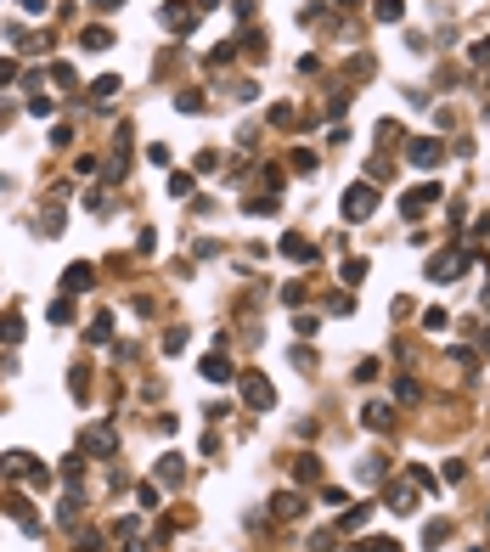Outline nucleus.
<instances>
[{"mask_svg": "<svg viewBox=\"0 0 490 552\" xmlns=\"http://www.w3.org/2000/svg\"><path fill=\"white\" fill-rule=\"evenodd\" d=\"M0 344H23V315H17V310L0 315Z\"/></svg>", "mask_w": 490, "mask_h": 552, "instance_id": "nucleus-14", "label": "nucleus"}, {"mask_svg": "<svg viewBox=\"0 0 490 552\" xmlns=\"http://www.w3.org/2000/svg\"><path fill=\"white\" fill-rule=\"evenodd\" d=\"M113 96H119V74H102L90 85V102H113Z\"/></svg>", "mask_w": 490, "mask_h": 552, "instance_id": "nucleus-16", "label": "nucleus"}, {"mask_svg": "<svg viewBox=\"0 0 490 552\" xmlns=\"http://www.w3.org/2000/svg\"><path fill=\"white\" fill-rule=\"evenodd\" d=\"M0 124H6V113H0Z\"/></svg>", "mask_w": 490, "mask_h": 552, "instance_id": "nucleus-40", "label": "nucleus"}, {"mask_svg": "<svg viewBox=\"0 0 490 552\" xmlns=\"http://www.w3.org/2000/svg\"><path fill=\"white\" fill-rule=\"evenodd\" d=\"M45 6H51V0H23V11H28V17H45Z\"/></svg>", "mask_w": 490, "mask_h": 552, "instance_id": "nucleus-38", "label": "nucleus"}, {"mask_svg": "<svg viewBox=\"0 0 490 552\" xmlns=\"http://www.w3.org/2000/svg\"><path fill=\"white\" fill-rule=\"evenodd\" d=\"M237 389H243L248 411H271V406H276V389H271V378H265V372H243V378H237Z\"/></svg>", "mask_w": 490, "mask_h": 552, "instance_id": "nucleus-1", "label": "nucleus"}, {"mask_svg": "<svg viewBox=\"0 0 490 552\" xmlns=\"http://www.w3.org/2000/svg\"><path fill=\"white\" fill-rule=\"evenodd\" d=\"M468 57H474V63H490V34L479 40V45H474V51H468Z\"/></svg>", "mask_w": 490, "mask_h": 552, "instance_id": "nucleus-37", "label": "nucleus"}, {"mask_svg": "<svg viewBox=\"0 0 490 552\" xmlns=\"http://www.w3.org/2000/svg\"><path fill=\"white\" fill-rule=\"evenodd\" d=\"M175 107H180V113H203V96H197V90H186V96H175Z\"/></svg>", "mask_w": 490, "mask_h": 552, "instance_id": "nucleus-25", "label": "nucleus"}, {"mask_svg": "<svg viewBox=\"0 0 490 552\" xmlns=\"http://www.w3.org/2000/svg\"><path fill=\"white\" fill-rule=\"evenodd\" d=\"M248 215H276V192L271 197H248Z\"/></svg>", "mask_w": 490, "mask_h": 552, "instance_id": "nucleus-26", "label": "nucleus"}, {"mask_svg": "<svg viewBox=\"0 0 490 552\" xmlns=\"http://www.w3.org/2000/svg\"><path fill=\"white\" fill-rule=\"evenodd\" d=\"M169 192L175 197H192V175H169Z\"/></svg>", "mask_w": 490, "mask_h": 552, "instance_id": "nucleus-32", "label": "nucleus"}, {"mask_svg": "<svg viewBox=\"0 0 490 552\" xmlns=\"http://www.w3.org/2000/svg\"><path fill=\"white\" fill-rule=\"evenodd\" d=\"M406 158H411V163H417V169H434V163L445 158V147H440L434 136H417V141H411V147H406Z\"/></svg>", "mask_w": 490, "mask_h": 552, "instance_id": "nucleus-4", "label": "nucleus"}, {"mask_svg": "<svg viewBox=\"0 0 490 552\" xmlns=\"http://www.w3.org/2000/svg\"><path fill=\"white\" fill-rule=\"evenodd\" d=\"M90 282H96V271H90V259H74V265L62 271V288H68V293H85Z\"/></svg>", "mask_w": 490, "mask_h": 552, "instance_id": "nucleus-7", "label": "nucleus"}, {"mask_svg": "<svg viewBox=\"0 0 490 552\" xmlns=\"http://www.w3.org/2000/svg\"><path fill=\"white\" fill-rule=\"evenodd\" d=\"M293 473L310 485V479H322V462H316V457H299V468H293Z\"/></svg>", "mask_w": 490, "mask_h": 552, "instance_id": "nucleus-24", "label": "nucleus"}, {"mask_svg": "<svg viewBox=\"0 0 490 552\" xmlns=\"http://www.w3.org/2000/svg\"><path fill=\"white\" fill-rule=\"evenodd\" d=\"M51 321H74V299H57L51 305Z\"/></svg>", "mask_w": 490, "mask_h": 552, "instance_id": "nucleus-34", "label": "nucleus"}, {"mask_svg": "<svg viewBox=\"0 0 490 552\" xmlns=\"http://www.w3.org/2000/svg\"><path fill=\"white\" fill-rule=\"evenodd\" d=\"M299 513H305V496L299 490H282L276 496V519H299Z\"/></svg>", "mask_w": 490, "mask_h": 552, "instance_id": "nucleus-12", "label": "nucleus"}, {"mask_svg": "<svg viewBox=\"0 0 490 552\" xmlns=\"http://www.w3.org/2000/svg\"><path fill=\"white\" fill-rule=\"evenodd\" d=\"M338 209H344V220H366V215L378 209V186H366V180H355V186L344 192V203H338Z\"/></svg>", "mask_w": 490, "mask_h": 552, "instance_id": "nucleus-2", "label": "nucleus"}, {"mask_svg": "<svg viewBox=\"0 0 490 552\" xmlns=\"http://www.w3.org/2000/svg\"><path fill=\"white\" fill-rule=\"evenodd\" d=\"M107 45H113V28H102V23L85 28V51H107Z\"/></svg>", "mask_w": 490, "mask_h": 552, "instance_id": "nucleus-17", "label": "nucleus"}, {"mask_svg": "<svg viewBox=\"0 0 490 552\" xmlns=\"http://www.w3.org/2000/svg\"><path fill=\"white\" fill-rule=\"evenodd\" d=\"M11 79H17V63H11V57H0V85H11Z\"/></svg>", "mask_w": 490, "mask_h": 552, "instance_id": "nucleus-36", "label": "nucleus"}, {"mask_svg": "<svg viewBox=\"0 0 490 552\" xmlns=\"http://www.w3.org/2000/svg\"><path fill=\"white\" fill-rule=\"evenodd\" d=\"M203 378H209V384H232V378H237V367L214 350V355H203Z\"/></svg>", "mask_w": 490, "mask_h": 552, "instance_id": "nucleus-8", "label": "nucleus"}, {"mask_svg": "<svg viewBox=\"0 0 490 552\" xmlns=\"http://www.w3.org/2000/svg\"><path fill=\"white\" fill-rule=\"evenodd\" d=\"M310 552H332V536H327V530H316V536H310Z\"/></svg>", "mask_w": 490, "mask_h": 552, "instance_id": "nucleus-35", "label": "nucleus"}, {"mask_svg": "<svg viewBox=\"0 0 490 552\" xmlns=\"http://www.w3.org/2000/svg\"><path fill=\"white\" fill-rule=\"evenodd\" d=\"M428 203H440V186H434V180H428V186H417V192H406V197H401V215H423Z\"/></svg>", "mask_w": 490, "mask_h": 552, "instance_id": "nucleus-6", "label": "nucleus"}, {"mask_svg": "<svg viewBox=\"0 0 490 552\" xmlns=\"http://www.w3.org/2000/svg\"><path fill=\"white\" fill-rule=\"evenodd\" d=\"M423 327H428V332H445V327H451V315H445V310H428V315H423Z\"/></svg>", "mask_w": 490, "mask_h": 552, "instance_id": "nucleus-30", "label": "nucleus"}, {"mask_svg": "<svg viewBox=\"0 0 490 552\" xmlns=\"http://www.w3.org/2000/svg\"><path fill=\"white\" fill-rule=\"evenodd\" d=\"M136 507H158V485H136Z\"/></svg>", "mask_w": 490, "mask_h": 552, "instance_id": "nucleus-27", "label": "nucleus"}, {"mask_svg": "<svg viewBox=\"0 0 490 552\" xmlns=\"http://www.w3.org/2000/svg\"><path fill=\"white\" fill-rule=\"evenodd\" d=\"M107 338H113V315H96L90 321V344H107Z\"/></svg>", "mask_w": 490, "mask_h": 552, "instance_id": "nucleus-20", "label": "nucleus"}, {"mask_svg": "<svg viewBox=\"0 0 490 552\" xmlns=\"http://www.w3.org/2000/svg\"><path fill=\"white\" fill-rule=\"evenodd\" d=\"M6 507H11V519H17V524H23V530H28V536H40V519H34V513H28V502H23V496H11V502H6Z\"/></svg>", "mask_w": 490, "mask_h": 552, "instance_id": "nucleus-13", "label": "nucleus"}, {"mask_svg": "<svg viewBox=\"0 0 490 552\" xmlns=\"http://www.w3.org/2000/svg\"><path fill=\"white\" fill-rule=\"evenodd\" d=\"M383 468H389L383 457H366V462H361V485H378V479H383Z\"/></svg>", "mask_w": 490, "mask_h": 552, "instance_id": "nucleus-19", "label": "nucleus"}, {"mask_svg": "<svg viewBox=\"0 0 490 552\" xmlns=\"http://www.w3.org/2000/svg\"><path fill=\"white\" fill-rule=\"evenodd\" d=\"M389 507H395V513H417V490H411V485H395V490H389Z\"/></svg>", "mask_w": 490, "mask_h": 552, "instance_id": "nucleus-15", "label": "nucleus"}, {"mask_svg": "<svg viewBox=\"0 0 490 552\" xmlns=\"http://www.w3.org/2000/svg\"><path fill=\"white\" fill-rule=\"evenodd\" d=\"M158 479H163V485H180V479H186L180 457H163V462H158Z\"/></svg>", "mask_w": 490, "mask_h": 552, "instance_id": "nucleus-18", "label": "nucleus"}, {"mask_svg": "<svg viewBox=\"0 0 490 552\" xmlns=\"http://www.w3.org/2000/svg\"><path fill=\"white\" fill-rule=\"evenodd\" d=\"M51 107H57L51 96H34V102H28V113H34V119H51Z\"/></svg>", "mask_w": 490, "mask_h": 552, "instance_id": "nucleus-31", "label": "nucleus"}, {"mask_svg": "<svg viewBox=\"0 0 490 552\" xmlns=\"http://www.w3.org/2000/svg\"><path fill=\"white\" fill-rule=\"evenodd\" d=\"M90 6H96V11H119L124 0H90Z\"/></svg>", "mask_w": 490, "mask_h": 552, "instance_id": "nucleus-39", "label": "nucleus"}, {"mask_svg": "<svg viewBox=\"0 0 490 552\" xmlns=\"http://www.w3.org/2000/svg\"><path fill=\"white\" fill-rule=\"evenodd\" d=\"M355 552H401V541H389V536H372L366 547H355Z\"/></svg>", "mask_w": 490, "mask_h": 552, "instance_id": "nucleus-29", "label": "nucleus"}, {"mask_svg": "<svg viewBox=\"0 0 490 552\" xmlns=\"http://www.w3.org/2000/svg\"><path fill=\"white\" fill-rule=\"evenodd\" d=\"M85 451H96V457H113V451H119V434H113V423H90V428H85Z\"/></svg>", "mask_w": 490, "mask_h": 552, "instance_id": "nucleus-3", "label": "nucleus"}, {"mask_svg": "<svg viewBox=\"0 0 490 552\" xmlns=\"http://www.w3.org/2000/svg\"><path fill=\"white\" fill-rule=\"evenodd\" d=\"M401 11H406L401 0H378V17H383V23H401Z\"/></svg>", "mask_w": 490, "mask_h": 552, "instance_id": "nucleus-28", "label": "nucleus"}, {"mask_svg": "<svg viewBox=\"0 0 490 552\" xmlns=\"http://www.w3.org/2000/svg\"><path fill=\"white\" fill-rule=\"evenodd\" d=\"M158 17H163V28H180V34H186V28H192V17H197V11H186V0H169V6H163Z\"/></svg>", "mask_w": 490, "mask_h": 552, "instance_id": "nucleus-9", "label": "nucleus"}, {"mask_svg": "<svg viewBox=\"0 0 490 552\" xmlns=\"http://www.w3.org/2000/svg\"><path fill=\"white\" fill-rule=\"evenodd\" d=\"M282 254H288V259H310V254H316V242H310V237H299V232H288V237H282Z\"/></svg>", "mask_w": 490, "mask_h": 552, "instance_id": "nucleus-10", "label": "nucleus"}, {"mask_svg": "<svg viewBox=\"0 0 490 552\" xmlns=\"http://www.w3.org/2000/svg\"><path fill=\"white\" fill-rule=\"evenodd\" d=\"M445 536H451V524H445V519H434V524H428V530H423V547H440V541H445Z\"/></svg>", "mask_w": 490, "mask_h": 552, "instance_id": "nucleus-21", "label": "nucleus"}, {"mask_svg": "<svg viewBox=\"0 0 490 552\" xmlns=\"http://www.w3.org/2000/svg\"><path fill=\"white\" fill-rule=\"evenodd\" d=\"M361 423H366L372 434H389V428H395V406H383V400H372V406H361Z\"/></svg>", "mask_w": 490, "mask_h": 552, "instance_id": "nucleus-5", "label": "nucleus"}, {"mask_svg": "<svg viewBox=\"0 0 490 552\" xmlns=\"http://www.w3.org/2000/svg\"><path fill=\"white\" fill-rule=\"evenodd\" d=\"M366 513H372V507H366V502H361V507H355V513H344V530H361V524H366Z\"/></svg>", "mask_w": 490, "mask_h": 552, "instance_id": "nucleus-33", "label": "nucleus"}, {"mask_svg": "<svg viewBox=\"0 0 490 552\" xmlns=\"http://www.w3.org/2000/svg\"><path fill=\"white\" fill-rule=\"evenodd\" d=\"M361 276H366V259H344V282L361 288Z\"/></svg>", "mask_w": 490, "mask_h": 552, "instance_id": "nucleus-23", "label": "nucleus"}, {"mask_svg": "<svg viewBox=\"0 0 490 552\" xmlns=\"http://www.w3.org/2000/svg\"><path fill=\"white\" fill-rule=\"evenodd\" d=\"M68 389H74V400H85V394H90V372H85V367H74V372H68Z\"/></svg>", "mask_w": 490, "mask_h": 552, "instance_id": "nucleus-22", "label": "nucleus"}, {"mask_svg": "<svg viewBox=\"0 0 490 552\" xmlns=\"http://www.w3.org/2000/svg\"><path fill=\"white\" fill-rule=\"evenodd\" d=\"M0 468L11 473V479H28V468H34V457H28V451H6V457H0Z\"/></svg>", "mask_w": 490, "mask_h": 552, "instance_id": "nucleus-11", "label": "nucleus"}]
</instances>
